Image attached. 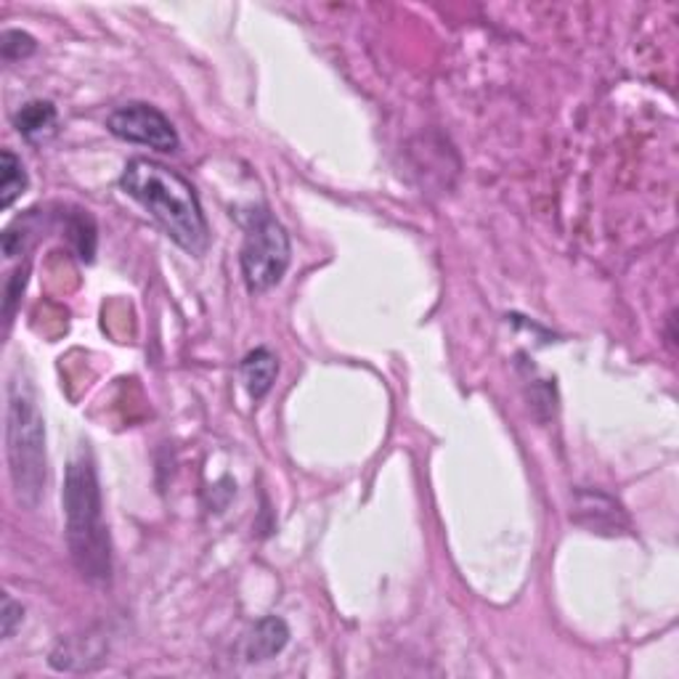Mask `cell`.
<instances>
[{"label":"cell","mask_w":679,"mask_h":679,"mask_svg":"<svg viewBox=\"0 0 679 679\" xmlns=\"http://www.w3.org/2000/svg\"><path fill=\"white\" fill-rule=\"evenodd\" d=\"M293 261V245L289 234L269 210H252L245 221V242L239 252V265L247 289L261 295L274 289L287 274Z\"/></svg>","instance_id":"obj_4"},{"label":"cell","mask_w":679,"mask_h":679,"mask_svg":"<svg viewBox=\"0 0 679 679\" xmlns=\"http://www.w3.org/2000/svg\"><path fill=\"white\" fill-rule=\"evenodd\" d=\"M120 189L139 202L181 250L194 258L205 255L210 245L207 218L187 178L154 159L135 157L122 170Z\"/></svg>","instance_id":"obj_1"},{"label":"cell","mask_w":679,"mask_h":679,"mask_svg":"<svg viewBox=\"0 0 679 679\" xmlns=\"http://www.w3.org/2000/svg\"><path fill=\"white\" fill-rule=\"evenodd\" d=\"M35 48H38V43H35L33 35L22 33V29H5L3 40H0V53H3L5 64L33 57Z\"/></svg>","instance_id":"obj_12"},{"label":"cell","mask_w":679,"mask_h":679,"mask_svg":"<svg viewBox=\"0 0 679 679\" xmlns=\"http://www.w3.org/2000/svg\"><path fill=\"white\" fill-rule=\"evenodd\" d=\"M5 460L16 502L38 508L46 491V422L38 409L33 385L16 372L5 388Z\"/></svg>","instance_id":"obj_3"},{"label":"cell","mask_w":679,"mask_h":679,"mask_svg":"<svg viewBox=\"0 0 679 679\" xmlns=\"http://www.w3.org/2000/svg\"><path fill=\"white\" fill-rule=\"evenodd\" d=\"M59 112L51 102H27L20 112L14 115V128L29 144H46L57 135Z\"/></svg>","instance_id":"obj_6"},{"label":"cell","mask_w":679,"mask_h":679,"mask_svg":"<svg viewBox=\"0 0 679 679\" xmlns=\"http://www.w3.org/2000/svg\"><path fill=\"white\" fill-rule=\"evenodd\" d=\"M289 642V627L279 616H265L255 623V629L247 638L245 656L247 660H271L287 647Z\"/></svg>","instance_id":"obj_7"},{"label":"cell","mask_w":679,"mask_h":679,"mask_svg":"<svg viewBox=\"0 0 679 679\" xmlns=\"http://www.w3.org/2000/svg\"><path fill=\"white\" fill-rule=\"evenodd\" d=\"M239 372H242V382L250 398L261 401L274 388L276 374H279V361L269 348H255L245 356Z\"/></svg>","instance_id":"obj_8"},{"label":"cell","mask_w":679,"mask_h":679,"mask_svg":"<svg viewBox=\"0 0 679 679\" xmlns=\"http://www.w3.org/2000/svg\"><path fill=\"white\" fill-rule=\"evenodd\" d=\"M579 515H592V521H586L584 526L595 528V531H608V534H619V528L623 526V512L619 504L614 502L605 493L595 491H584L579 493Z\"/></svg>","instance_id":"obj_9"},{"label":"cell","mask_w":679,"mask_h":679,"mask_svg":"<svg viewBox=\"0 0 679 679\" xmlns=\"http://www.w3.org/2000/svg\"><path fill=\"white\" fill-rule=\"evenodd\" d=\"M107 128L115 139L128 141V144L150 146L154 152H178L181 139L172 122L159 112L157 107L144 102H131L117 107L107 117Z\"/></svg>","instance_id":"obj_5"},{"label":"cell","mask_w":679,"mask_h":679,"mask_svg":"<svg viewBox=\"0 0 679 679\" xmlns=\"http://www.w3.org/2000/svg\"><path fill=\"white\" fill-rule=\"evenodd\" d=\"M24 619V608L22 603H16L14 597L5 592L3 595V610H0V634H3V640H11L14 638V632L20 629V623Z\"/></svg>","instance_id":"obj_15"},{"label":"cell","mask_w":679,"mask_h":679,"mask_svg":"<svg viewBox=\"0 0 679 679\" xmlns=\"http://www.w3.org/2000/svg\"><path fill=\"white\" fill-rule=\"evenodd\" d=\"M67 237H70L72 247L83 261H94L96 255V224L88 213L75 210L67 215Z\"/></svg>","instance_id":"obj_11"},{"label":"cell","mask_w":679,"mask_h":679,"mask_svg":"<svg viewBox=\"0 0 679 679\" xmlns=\"http://www.w3.org/2000/svg\"><path fill=\"white\" fill-rule=\"evenodd\" d=\"M27 239H29V218L14 221L9 228L3 231V252L5 258H16L27 250Z\"/></svg>","instance_id":"obj_14"},{"label":"cell","mask_w":679,"mask_h":679,"mask_svg":"<svg viewBox=\"0 0 679 679\" xmlns=\"http://www.w3.org/2000/svg\"><path fill=\"white\" fill-rule=\"evenodd\" d=\"M27 271L29 265L24 263L22 269H16L14 274L9 276V282H5V300H3V317L5 321L11 324V319H14V311H16V302H20L22 293H24V284H27Z\"/></svg>","instance_id":"obj_13"},{"label":"cell","mask_w":679,"mask_h":679,"mask_svg":"<svg viewBox=\"0 0 679 679\" xmlns=\"http://www.w3.org/2000/svg\"><path fill=\"white\" fill-rule=\"evenodd\" d=\"M67 521V547L80 576L91 584H109L112 579V541L104 521L102 489L91 456L80 454L70 462L61 491Z\"/></svg>","instance_id":"obj_2"},{"label":"cell","mask_w":679,"mask_h":679,"mask_svg":"<svg viewBox=\"0 0 679 679\" xmlns=\"http://www.w3.org/2000/svg\"><path fill=\"white\" fill-rule=\"evenodd\" d=\"M29 176L11 150L0 152V207L9 210L27 191Z\"/></svg>","instance_id":"obj_10"}]
</instances>
